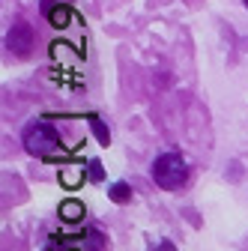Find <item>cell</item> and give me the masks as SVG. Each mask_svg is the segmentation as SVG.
Instances as JSON below:
<instances>
[{"label":"cell","instance_id":"obj_5","mask_svg":"<svg viewBox=\"0 0 248 251\" xmlns=\"http://www.w3.org/2000/svg\"><path fill=\"white\" fill-rule=\"evenodd\" d=\"M108 198H111L114 203H129V201H132V185H129V182H114V185L108 188Z\"/></svg>","mask_w":248,"mask_h":251},{"label":"cell","instance_id":"obj_8","mask_svg":"<svg viewBox=\"0 0 248 251\" xmlns=\"http://www.w3.org/2000/svg\"><path fill=\"white\" fill-rule=\"evenodd\" d=\"M149 251H176V245H174V242H171V239H162V242H159V245H152V248H149Z\"/></svg>","mask_w":248,"mask_h":251},{"label":"cell","instance_id":"obj_7","mask_svg":"<svg viewBox=\"0 0 248 251\" xmlns=\"http://www.w3.org/2000/svg\"><path fill=\"white\" fill-rule=\"evenodd\" d=\"M90 176L96 179V182H99V179L105 176V174H102V165H99V159H93V162H90Z\"/></svg>","mask_w":248,"mask_h":251},{"label":"cell","instance_id":"obj_2","mask_svg":"<svg viewBox=\"0 0 248 251\" xmlns=\"http://www.w3.org/2000/svg\"><path fill=\"white\" fill-rule=\"evenodd\" d=\"M21 144L30 155H39V159H45V155L63 150V141H60V132L54 129V126L48 123H30L24 135H21Z\"/></svg>","mask_w":248,"mask_h":251},{"label":"cell","instance_id":"obj_9","mask_svg":"<svg viewBox=\"0 0 248 251\" xmlns=\"http://www.w3.org/2000/svg\"><path fill=\"white\" fill-rule=\"evenodd\" d=\"M242 3H245V9H248V0H242Z\"/></svg>","mask_w":248,"mask_h":251},{"label":"cell","instance_id":"obj_6","mask_svg":"<svg viewBox=\"0 0 248 251\" xmlns=\"http://www.w3.org/2000/svg\"><path fill=\"white\" fill-rule=\"evenodd\" d=\"M45 15H48L51 27H57V30H63V27L69 24V6H54V9H48Z\"/></svg>","mask_w":248,"mask_h":251},{"label":"cell","instance_id":"obj_4","mask_svg":"<svg viewBox=\"0 0 248 251\" xmlns=\"http://www.w3.org/2000/svg\"><path fill=\"white\" fill-rule=\"evenodd\" d=\"M60 222H69V225L84 222V203H78V201H63V203H60Z\"/></svg>","mask_w":248,"mask_h":251},{"label":"cell","instance_id":"obj_1","mask_svg":"<svg viewBox=\"0 0 248 251\" xmlns=\"http://www.w3.org/2000/svg\"><path fill=\"white\" fill-rule=\"evenodd\" d=\"M149 174H152V182L159 188L174 192V188L185 185V179H189V162H185L179 152H162L159 159L152 162Z\"/></svg>","mask_w":248,"mask_h":251},{"label":"cell","instance_id":"obj_3","mask_svg":"<svg viewBox=\"0 0 248 251\" xmlns=\"http://www.w3.org/2000/svg\"><path fill=\"white\" fill-rule=\"evenodd\" d=\"M6 45H9V51H12V54L27 57V54H30V48H33V30H30L24 21H15V24H12V30H9V36H6Z\"/></svg>","mask_w":248,"mask_h":251}]
</instances>
